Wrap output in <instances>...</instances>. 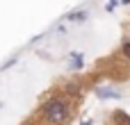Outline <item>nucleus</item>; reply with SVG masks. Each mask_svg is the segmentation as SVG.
<instances>
[{
  "label": "nucleus",
  "instance_id": "f03ea898",
  "mask_svg": "<svg viewBox=\"0 0 130 125\" xmlns=\"http://www.w3.org/2000/svg\"><path fill=\"white\" fill-rule=\"evenodd\" d=\"M85 18H87V11H73L66 16V20H73V23H82Z\"/></svg>",
  "mask_w": 130,
  "mask_h": 125
},
{
  "label": "nucleus",
  "instance_id": "39448f33",
  "mask_svg": "<svg viewBox=\"0 0 130 125\" xmlns=\"http://www.w3.org/2000/svg\"><path fill=\"white\" fill-rule=\"evenodd\" d=\"M123 55H128V57H130V43H126V46H123Z\"/></svg>",
  "mask_w": 130,
  "mask_h": 125
},
{
  "label": "nucleus",
  "instance_id": "20e7f679",
  "mask_svg": "<svg viewBox=\"0 0 130 125\" xmlns=\"http://www.w3.org/2000/svg\"><path fill=\"white\" fill-rule=\"evenodd\" d=\"M71 66H73V68H80V66H82V59H80V55H73V61H71Z\"/></svg>",
  "mask_w": 130,
  "mask_h": 125
},
{
  "label": "nucleus",
  "instance_id": "7ed1b4c3",
  "mask_svg": "<svg viewBox=\"0 0 130 125\" xmlns=\"http://www.w3.org/2000/svg\"><path fill=\"white\" fill-rule=\"evenodd\" d=\"M114 121H117L119 125H128V123H130V118H128V116H123L121 112H117V114H114Z\"/></svg>",
  "mask_w": 130,
  "mask_h": 125
},
{
  "label": "nucleus",
  "instance_id": "f257e3e1",
  "mask_svg": "<svg viewBox=\"0 0 130 125\" xmlns=\"http://www.w3.org/2000/svg\"><path fill=\"white\" fill-rule=\"evenodd\" d=\"M43 116L53 125H62L66 121V116H69V105L62 98H53V100H48L43 105Z\"/></svg>",
  "mask_w": 130,
  "mask_h": 125
}]
</instances>
